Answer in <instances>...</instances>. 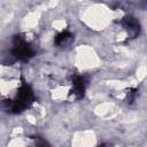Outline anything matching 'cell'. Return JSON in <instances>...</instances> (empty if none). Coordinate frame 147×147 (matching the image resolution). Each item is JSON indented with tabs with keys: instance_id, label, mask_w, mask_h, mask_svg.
Here are the masks:
<instances>
[{
	"instance_id": "cell-1",
	"label": "cell",
	"mask_w": 147,
	"mask_h": 147,
	"mask_svg": "<svg viewBox=\"0 0 147 147\" xmlns=\"http://www.w3.org/2000/svg\"><path fill=\"white\" fill-rule=\"evenodd\" d=\"M36 96L31 86L24 80L20 68L0 67V106L7 111L18 114L28 109Z\"/></svg>"
},
{
	"instance_id": "cell-2",
	"label": "cell",
	"mask_w": 147,
	"mask_h": 147,
	"mask_svg": "<svg viewBox=\"0 0 147 147\" xmlns=\"http://www.w3.org/2000/svg\"><path fill=\"white\" fill-rule=\"evenodd\" d=\"M49 90L55 100L75 101L84 96L86 80L84 77L75 74L64 76H53L49 79Z\"/></svg>"
},
{
	"instance_id": "cell-3",
	"label": "cell",
	"mask_w": 147,
	"mask_h": 147,
	"mask_svg": "<svg viewBox=\"0 0 147 147\" xmlns=\"http://www.w3.org/2000/svg\"><path fill=\"white\" fill-rule=\"evenodd\" d=\"M14 56L20 61H29L34 55V48L32 44L23 36L18 34L15 36L13 40V49H11Z\"/></svg>"
},
{
	"instance_id": "cell-4",
	"label": "cell",
	"mask_w": 147,
	"mask_h": 147,
	"mask_svg": "<svg viewBox=\"0 0 147 147\" xmlns=\"http://www.w3.org/2000/svg\"><path fill=\"white\" fill-rule=\"evenodd\" d=\"M118 31L121 33L124 34V38L127 39H133L136 38L139 32H140V24L139 22L132 17V16H126L123 17L119 22H118V26H117Z\"/></svg>"
},
{
	"instance_id": "cell-5",
	"label": "cell",
	"mask_w": 147,
	"mask_h": 147,
	"mask_svg": "<svg viewBox=\"0 0 147 147\" xmlns=\"http://www.w3.org/2000/svg\"><path fill=\"white\" fill-rule=\"evenodd\" d=\"M74 39V36L70 31L65 30V31H62L60 32L55 38H54V44L57 45L59 47H64L67 45H69Z\"/></svg>"
},
{
	"instance_id": "cell-6",
	"label": "cell",
	"mask_w": 147,
	"mask_h": 147,
	"mask_svg": "<svg viewBox=\"0 0 147 147\" xmlns=\"http://www.w3.org/2000/svg\"><path fill=\"white\" fill-rule=\"evenodd\" d=\"M21 145L23 147H49L48 142L40 137H28Z\"/></svg>"
},
{
	"instance_id": "cell-7",
	"label": "cell",
	"mask_w": 147,
	"mask_h": 147,
	"mask_svg": "<svg viewBox=\"0 0 147 147\" xmlns=\"http://www.w3.org/2000/svg\"><path fill=\"white\" fill-rule=\"evenodd\" d=\"M98 147H109V146H107V145H105V144H102V145H100V146H98Z\"/></svg>"
}]
</instances>
